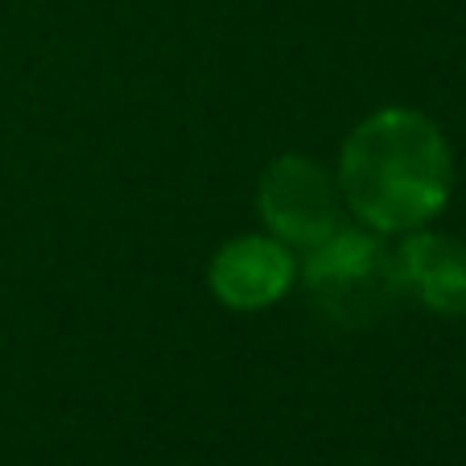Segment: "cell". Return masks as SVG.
I'll list each match as a JSON object with an SVG mask.
<instances>
[{
    "mask_svg": "<svg viewBox=\"0 0 466 466\" xmlns=\"http://www.w3.org/2000/svg\"><path fill=\"white\" fill-rule=\"evenodd\" d=\"M396 273H400V289L413 293L421 306L433 314L458 318L466 314V244L446 231L417 228L405 231L400 248H396Z\"/></svg>",
    "mask_w": 466,
    "mask_h": 466,
    "instance_id": "obj_5",
    "label": "cell"
},
{
    "mask_svg": "<svg viewBox=\"0 0 466 466\" xmlns=\"http://www.w3.org/2000/svg\"><path fill=\"white\" fill-rule=\"evenodd\" d=\"M256 211L264 228L289 248H314L335 228H343V194L339 177L314 157L285 153L268 161L256 190Z\"/></svg>",
    "mask_w": 466,
    "mask_h": 466,
    "instance_id": "obj_3",
    "label": "cell"
},
{
    "mask_svg": "<svg viewBox=\"0 0 466 466\" xmlns=\"http://www.w3.org/2000/svg\"><path fill=\"white\" fill-rule=\"evenodd\" d=\"M298 277L289 244L277 236H236L211 256L207 281L228 309H264L281 301Z\"/></svg>",
    "mask_w": 466,
    "mask_h": 466,
    "instance_id": "obj_4",
    "label": "cell"
},
{
    "mask_svg": "<svg viewBox=\"0 0 466 466\" xmlns=\"http://www.w3.org/2000/svg\"><path fill=\"white\" fill-rule=\"evenodd\" d=\"M335 177L355 219L380 236H405L441 215L454 157L425 112L380 107L347 132Z\"/></svg>",
    "mask_w": 466,
    "mask_h": 466,
    "instance_id": "obj_1",
    "label": "cell"
},
{
    "mask_svg": "<svg viewBox=\"0 0 466 466\" xmlns=\"http://www.w3.org/2000/svg\"><path fill=\"white\" fill-rule=\"evenodd\" d=\"M301 281L314 306L335 326H371L405 298L392 248L371 228H335L322 244L306 248Z\"/></svg>",
    "mask_w": 466,
    "mask_h": 466,
    "instance_id": "obj_2",
    "label": "cell"
}]
</instances>
